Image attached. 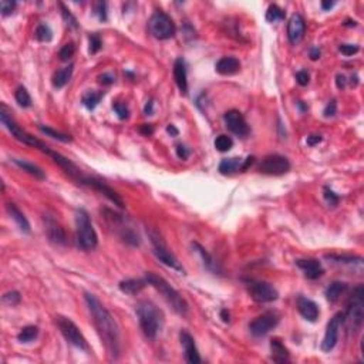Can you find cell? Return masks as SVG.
I'll return each instance as SVG.
<instances>
[{
    "label": "cell",
    "instance_id": "6da1fadb",
    "mask_svg": "<svg viewBox=\"0 0 364 364\" xmlns=\"http://www.w3.org/2000/svg\"><path fill=\"white\" fill-rule=\"evenodd\" d=\"M86 303L88 310L93 316V322L96 329L100 334L101 342L104 343L105 348L111 359H118L121 354V342H120V330L104 305L91 293H86Z\"/></svg>",
    "mask_w": 364,
    "mask_h": 364
},
{
    "label": "cell",
    "instance_id": "7a4b0ae2",
    "mask_svg": "<svg viewBox=\"0 0 364 364\" xmlns=\"http://www.w3.org/2000/svg\"><path fill=\"white\" fill-rule=\"evenodd\" d=\"M135 313L138 316L139 326L145 337L155 339L164 325V313L161 312L153 302L141 300L135 306Z\"/></svg>",
    "mask_w": 364,
    "mask_h": 364
},
{
    "label": "cell",
    "instance_id": "3957f363",
    "mask_svg": "<svg viewBox=\"0 0 364 364\" xmlns=\"http://www.w3.org/2000/svg\"><path fill=\"white\" fill-rule=\"evenodd\" d=\"M145 280H147L148 285H151L153 287H155L156 290L162 295V297L167 300V303L172 307L173 312L181 314V316H187L188 314L190 306H188L187 300L179 295L165 279L158 276V275L153 273V272H148L145 275Z\"/></svg>",
    "mask_w": 364,
    "mask_h": 364
},
{
    "label": "cell",
    "instance_id": "277c9868",
    "mask_svg": "<svg viewBox=\"0 0 364 364\" xmlns=\"http://www.w3.org/2000/svg\"><path fill=\"white\" fill-rule=\"evenodd\" d=\"M364 322V287L359 285L347 302L346 314L343 313V323H346L348 333L356 334L362 329Z\"/></svg>",
    "mask_w": 364,
    "mask_h": 364
},
{
    "label": "cell",
    "instance_id": "5b68a950",
    "mask_svg": "<svg viewBox=\"0 0 364 364\" xmlns=\"http://www.w3.org/2000/svg\"><path fill=\"white\" fill-rule=\"evenodd\" d=\"M76 230H77V242L83 250H94L97 248L98 238L93 228L90 215L84 209H77L76 212Z\"/></svg>",
    "mask_w": 364,
    "mask_h": 364
},
{
    "label": "cell",
    "instance_id": "8992f818",
    "mask_svg": "<svg viewBox=\"0 0 364 364\" xmlns=\"http://www.w3.org/2000/svg\"><path fill=\"white\" fill-rule=\"evenodd\" d=\"M148 29L151 32V35L159 38V40H168L175 36V32H176V27H175V23L171 19V16H168L167 13L158 10L155 12L150 21H148Z\"/></svg>",
    "mask_w": 364,
    "mask_h": 364
},
{
    "label": "cell",
    "instance_id": "52a82bcc",
    "mask_svg": "<svg viewBox=\"0 0 364 364\" xmlns=\"http://www.w3.org/2000/svg\"><path fill=\"white\" fill-rule=\"evenodd\" d=\"M56 323H57L58 329L61 331V334L64 336V339L69 342L71 346L77 347L80 350H84V351L90 350L86 337L83 336V333L76 326V323L73 320H70L69 317H64V316H57Z\"/></svg>",
    "mask_w": 364,
    "mask_h": 364
},
{
    "label": "cell",
    "instance_id": "ba28073f",
    "mask_svg": "<svg viewBox=\"0 0 364 364\" xmlns=\"http://www.w3.org/2000/svg\"><path fill=\"white\" fill-rule=\"evenodd\" d=\"M248 290L252 296V299L258 303H269L275 302L279 297L278 290L273 287V285L263 282V280H248Z\"/></svg>",
    "mask_w": 364,
    "mask_h": 364
},
{
    "label": "cell",
    "instance_id": "9c48e42d",
    "mask_svg": "<svg viewBox=\"0 0 364 364\" xmlns=\"http://www.w3.org/2000/svg\"><path fill=\"white\" fill-rule=\"evenodd\" d=\"M258 171L265 175H283L290 171V162L286 156L279 154H270L266 155L258 167Z\"/></svg>",
    "mask_w": 364,
    "mask_h": 364
},
{
    "label": "cell",
    "instance_id": "30bf717a",
    "mask_svg": "<svg viewBox=\"0 0 364 364\" xmlns=\"http://www.w3.org/2000/svg\"><path fill=\"white\" fill-rule=\"evenodd\" d=\"M150 236H151V242L154 245V253H155V256L158 259L161 260L164 265H167V266H170V268H172L175 270H178V272H182L184 273V268H182V265L179 263V260L176 259L175 256H173V253L168 249V246L165 245V242L156 235L154 232H151L150 233Z\"/></svg>",
    "mask_w": 364,
    "mask_h": 364
},
{
    "label": "cell",
    "instance_id": "8fae6325",
    "mask_svg": "<svg viewBox=\"0 0 364 364\" xmlns=\"http://www.w3.org/2000/svg\"><path fill=\"white\" fill-rule=\"evenodd\" d=\"M279 325V314L275 312H266L262 316L256 317L250 325L249 330L255 337H262L268 334L270 330H273Z\"/></svg>",
    "mask_w": 364,
    "mask_h": 364
},
{
    "label": "cell",
    "instance_id": "7c38bea8",
    "mask_svg": "<svg viewBox=\"0 0 364 364\" xmlns=\"http://www.w3.org/2000/svg\"><path fill=\"white\" fill-rule=\"evenodd\" d=\"M342 325H343V313H336L327 323L326 333L322 342V350L325 353H329L336 347L339 342V330L342 327Z\"/></svg>",
    "mask_w": 364,
    "mask_h": 364
},
{
    "label": "cell",
    "instance_id": "4fadbf2b",
    "mask_svg": "<svg viewBox=\"0 0 364 364\" xmlns=\"http://www.w3.org/2000/svg\"><path fill=\"white\" fill-rule=\"evenodd\" d=\"M224 121H225L226 128L235 134V135H239V137H246L249 134V125L245 120V117L242 115L241 111L238 110H229L226 111L225 115H224Z\"/></svg>",
    "mask_w": 364,
    "mask_h": 364
},
{
    "label": "cell",
    "instance_id": "5bb4252c",
    "mask_svg": "<svg viewBox=\"0 0 364 364\" xmlns=\"http://www.w3.org/2000/svg\"><path fill=\"white\" fill-rule=\"evenodd\" d=\"M81 185H87L96 191L101 192L104 196H107L114 205L120 207V208H124V201L121 199V196L114 191L113 188H110L108 185H105V182H103L101 179H97V178H93V176H84L83 181H81Z\"/></svg>",
    "mask_w": 364,
    "mask_h": 364
},
{
    "label": "cell",
    "instance_id": "9a60e30c",
    "mask_svg": "<svg viewBox=\"0 0 364 364\" xmlns=\"http://www.w3.org/2000/svg\"><path fill=\"white\" fill-rule=\"evenodd\" d=\"M179 340H181V345L184 346L185 360L191 364L201 363L202 360H201V356H199V353H198V348H196V345H195V340H193V337H192L187 330H182V331L179 333Z\"/></svg>",
    "mask_w": 364,
    "mask_h": 364
},
{
    "label": "cell",
    "instance_id": "2e32d148",
    "mask_svg": "<svg viewBox=\"0 0 364 364\" xmlns=\"http://www.w3.org/2000/svg\"><path fill=\"white\" fill-rule=\"evenodd\" d=\"M305 32H306V23L300 15L296 13L287 23V37H289L290 43L299 44L305 37Z\"/></svg>",
    "mask_w": 364,
    "mask_h": 364
},
{
    "label": "cell",
    "instance_id": "e0dca14e",
    "mask_svg": "<svg viewBox=\"0 0 364 364\" xmlns=\"http://www.w3.org/2000/svg\"><path fill=\"white\" fill-rule=\"evenodd\" d=\"M296 265L303 270L305 276L310 279V280L322 278L323 273H325V269L322 268L320 262L316 259H297Z\"/></svg>",
    "mask_w": 364,
    "mask_h": 364
},
{
    "label": "cell",
    "instance_id": "ac0fdd59",
    "mask_svg": "<svg viewBox=\"0 0 364 364\" xmlns=\"http://www.w3.org/2000/svg\"><path fill=\"white\" fill-rule=\"evenodd\" d=\"M297 310L309 322H316L319 319V314H320L319 306L313 300L307 299V297H303V296H300L297 299Z\"/></svg>",
    "mask_w": 364,
    "mask_h": 364
},
{
    "label": "cell",
    "instance_id": "d6986e66",
    "mask_svg": "<svg viewBox=\"0 0 364 364\" xmlns=\"http://www.w3.org/2000/svg\"><path fill=\"white\" fill-rule=\"evenodd\" d=\"M173 78L182 94L188 93V78H187V64L184 58H176L173 63Z\"/></svg>",
    "mask_w": 364,
    "mask_h": 364
},
{
    "label": "cell",
    "instance_id": "ffe728a7",
    "mask_svg": "<svg viewBox=\"0 0 364 364\" xmlns=\"http://www.w3.org/2000/svg\"><path fill=\"white\" fill-rule=\"evenodd\" d=\"M46 233H47L49 239L57 245H66V242H67V236H66L64 229L50 216L46 218Z\"/></svg>",
    "mask_w": 364,
    "mask_h": 364
},
{
    "label": "cell",
    "instance_id": "44dd1931",
    "mask_svg": "<svg viewBox=\"0 0 364 364\" xmlns=\"http://www.w3.org/2000/svg\"><path fill=\"white\" fill-rule=\"evenodd\" d=\"M215 70L221 76H232L241 70V61L236 57H222L218 60Z\"/></svg>",
    "mask_w": 364,
    "mask_h": 364
},
{
    "label": "cell",
    "instance_id": "7402d4cb",
    "mask_svg": "<svg viewBox=\"0 0 364 364\" xmlns=\"http://www.w3.org/2000/svg\"><path fill=\"white\" fill-rule=\"evenodd\" d=\"M6 209H7L9 215L13 218V221L18 224V226L20 228V230L24 232V233H30V224H29L27 218L24 216V213H23L15 204H12V202H7V204H6Z\"/></svg>",
    "mask_w": 364,
    "mask_h": 364
},
{
    "label": "cell",
    "instance_id": "603a6c76",
    "mask_svg": "<svg viewBox=\"0 0 364 364\" xmlns=\"http://www.w3.org/2000/svg\"><path fill=\"white\" fill-rule=\"evenodd\" d=\"M147 285L148 283L145 279H127V280L120 282L118 287L121 292L127 293V295H137Z\"/></svg>",
    "mask_w": 364,
    "mask_h": 364
},
{
    "label": "cell",
    "instance_id": "cb8c5ba5",
    "mask_svg": "<svg viewBox=\"0 0 364 364\" xmlns=\"http://www.w3.org/2000/svg\"><path fill=\"white\" fill-rule=\"evenodd\" d=\"M270 351L272 360L276 363H286L289 362V350L285 347L280 339H272L270 342Z\"/></svg>",
    "mask_w": 364,
    "mask_h": 364
},
{
    "label": "cell",
    "instance_id": "d4e9b609",
    "mask_svg": "<svg viewBox=\"0 0 364 364\" xmlns=\"http://www.w3.org/2000/svg\"><path fill=\"white\" fill-rule=\"evenodd\" d=\"M243 171V159L233 156V158H225L219 164V172L224 175H230V173Z\"/></svg>",
    "mask_w": 364,
    "mask_h": 364
},
{
    "label": "cell",
    "instance_id": "484cf974",
    "mask_svg": "<svg viewBox=\"0 0 364 364\" xmlns=\"http://www.w3.org/2000/svg\"><path fill=\"white\" fill-rule=\"evenodd\" d=\"M347 290V285L343 282H333L330 283L329 287L326 289L325 296L329 300L330 303H336L342 296L345 295V292Z\"/></svg>",
    "mask_w": 364,
    "mask_h": 364
},
{
    "label": "cell",
    "instance_id": "4316f807",
    "mask_svg": "<svg viewBox=\"0 0 364 364\" xmlns=\"http://www.w3.org/2000/svg\"><path fill=\"white\" fill-rule=\"evenodd\" d=\"M73 66L70 64L67 67H63V69L57 70L53 76V86L56 88H63L71 80V76H73Z\"/></svg>",
    "mask_w": 364,
    "mask_h": 364
},
{
    "label": "cell",
    "instance_id": "83f0119b",
    "mask_svg": "<svg viewBox=\"0 0 364 364\" xmlns=\"http://www.w3.org/2000/svg\"><path fill=\"white\" fill-rule=\"evenodd\" d=\"M104 93L103 91H96V90H88L84 93L83 98H81V103L86 107L87 110L93 111L97 105L100 104L101 98H103Z\"/></svg>",
    "mask_w": 364,
    "mask_h": 364
},
{
    "label": "cell",
    "instance_id": "f1b7e54d",
    "mask_svg": "<svg viewBox=\"0 0 364 364\" xmlns=\"http://www.w3.org/2000/svg\"><path fill=\"white\" fill-rule=\"evenodd\" d=\"M13 162L18 165L19 168H21L23 171H26V172H29L30 175H33L37 179H46V175L41 171V168H38L35 164H30V162H27V161H21V159H18V158H15Z\"/></svg>",
    "mask_w": 364,
    "mask_h": 364
},
{
    "label": "cell",
    "instance_id": "f546056e",
    "mask_svg": "<svg viewBox=\"0 0 364 364\" xmlns=\"http://www.w3.org/2000/svg\"><path fill=\"white\" fill-rule=\"evenodd\" d=\"M38 336V327L37 326H26L20 330L18 334V340L20 343H30Z\"/></svg>",
    "mask_w": 364,
    "mask_h": 364
},
{
    "label": "cell",
    "instance_id": "4dcf8cb0",
    "mask_svg": "<svg viewBox=\"0 0 364 364\" xmlns=\"http://www.w3.org/2000/svg\"><path fill=\"white\" fill-rule=\"evenodd\" d=\"M15 98H16L18 104L23 108H29L32 105V97H30L29 91L26 90V87H18V90L15 93Z\"/></svg>",
    "mask_w": 364,
    "mask_h": 364
},
{
    "label": "cell",
    "instance_id": "1f68e13d",
    "mask_svg": "<svg viewBox=\"0 0 364 364\" xmlns=\"http://www.w3.org/2000/svg\"><path fill=\"white\" fill-rule=\"evenodd\" d=\"M38 130H40L43 134H46V135H49V137H52V138L54 139H58V141H61V142H71V141H73L71 135L63 134V133H60V131H56V130H53L50 127L38 125Z\"/></svg>",
    "mask_w": 364,
    "mask_h": 364
},
{
    "label": "cell",
    "instance_id": "d6a6232c",
    "mask_svg": "<svg viewBox=\"0 0 364 364\" xmlns=\"http://www.w3.org/2000/svg\"><path fill=\"white\" fill-rule=\"evenodd\" d=\"M36 38H37L38 41H43V43H49V41H52V38H53L52 29H50L47 24H44V23L38 24V26H37V29H36Z\"/></svg>",
    "mask_w": 364,
    "mask_h": 364
},
{
    "label": "cell",
    "instance_id": "836d02e7",
    "mask_svg": "<svg viewBox=\"0 0 364 364\" xmlns=\"http://www.w3.org/2000/svg\"><path fill=\"white\" fill-rule=\"evenodd\" d=\"M285 19V12L279 7L278 4H270L266 10V20L270 23H275L278 20Z\"/></svg>",
    "mask_w": 364,
    "mask_h": 364
},
{
    "label": "cell",
    "instance_id": "e575fe53",
    "mask_svg": "<svg viewBox=\"0 0 364 364\" xmlns=\"http://www.w3.org/2000/svg\"><path fill=\"white\" fill-rule=\"evenodd\" d=\"M232 147H233V139L230 138V137H228V135H225V134L216 137V139H215V148H216L218 151H221V153L229 151Z\"/></svg>",
    "mask_w": 364,
    "mask_h": 364
},
{
    "label": "cell",
    "instance_id": "d590c367",
    "mask_svg": "<svg viewBox=\"0 0 364 364\" xmlns=\"http://www.w3.org/2000/svg\"><path fill=\"white\" fill-rule=\"evenodd\" d=\"M74 53H76V46H74V43H67V44H64V46L60 49L58 57H60L61 61H69L70 58L74 56Z\"/></svg>",
    "mask_w": 364,
    "mask_h": 364
},
{
    "label": "cell",
    "instance_id": "8d00e7d4",
    "mask_svg": "<svg viewBox=\"0 0 364 364\" xmlns=\"http://www.w3.org/2000/svg\"><path fill=\"white\" fill-rule=\"evenodd\" d=\"M60 9H61V15H63V19H64V21L67 23V26L70 27H73V29H78V24H77V19L74 18L73 15H71V12H70L69 9L63 4V3H60Z\"/></svg>",
    "mask_w": 364,
    "mask_h": 364
},
{
    "label": "cell",
    "instance_id": "74e56055",
    "mask_svg": "<svg viewBox=\"0 0 364 364\" xmlns=\"http://www.w3.org/2000/svg\"><path fill=\"white\" fill-rule=\"evenodd\" d=\"M88 41H90V47H88L90 54H96V53L100 52V49H101V46H103V41H101L100 36L94 33V35H91L88 37Z\"/></svg>",
    "mask_w": 364,
    "mask_h": 364
},
{
    "label": "cell",
    "instance_id": "f35d334b",
    "mask_svg": "<svg viewBox=\"0 0 364 364\" xmlns=\"http://www.w3.org/2000/svg\"><path fill=\"white\" fill-rule=\"evenodd\" d=\"M113 108H114V111L117 113V115H118L120 120H127V118L130 117V110H128V107L125 105V103L115 101V103L113 104Z\"/></svg>",
    "mask_w": 364,
    "mask_h": 364
},
{
    "label": "cell",
    "instance_id": "ab89813d",
    "mask_svg": "<svg viewBox=\"0 0 364 364\" xmlns=\"http://www.w3.org/2000/svg\"><path fill=\"white\" fill-rule=\"evenodd\" d=\"M18 3L16 1H10V0H1L0 1V12L3 16H9L13 13V10L16 9Z\"/></svg>",
    "mask_w": 364,
    "mask_h": 364
},
{
    "label": "cell",
    "instance_id": "60d3db41",
    "mask_svg": "<svg viewBox=\"0 0 364 364\" xmlns=\"http://www.w3.org/2000/svg\"><path fill=\"white\" fill-rule=\"evenodd\" d=\"M20 300H21V296L19 292H9V293H4L3 295V302L6 303V305H9V306H16L20 303Z\"/></svg>",
    "mask_w": 364,
    "mask_h": 364
},
{
    "label": "cell",
    "instance_id": "b9f144b4",
    "mask_svg": "<svg viewBox=\"0 0 364 364\" xmlns=\"http://www.w3.org/2000/svg\"><path fill=\"white\" fill-rule=\"evenodd\" d=\"M325 198H326V201H327V204L331 205V207H336L337 204H339V201H340V196L339 195H336L334 192L330 190L329 187H325Z\"/></svg>",
    "mask_w": 364,
    "mask_h": 364
},
{
    "label": "cell",
    "instance_id": "7bdbcfd3",
    "mask_svg": "<svg viewBox=\"0 0 364 364\" xmlns=\"http://www.w3.org/2000/svg\"><path fill=\"white\" fill-rule=\"evenodd\" d=\"M359 50H360V47H359L357 44H342V46L339 47V52L342 53V54H345L346 57H350V56L357 54Z\"/></svg>",
    "mask_w": 364,
    "mask_h": 364
},
{
    "label": "cell",
    "instance_id": "ee69618b",
    "mask_svg": "<svg viewBox=\"0 0 364 364\" xmlns=\"http://www.w3.org/2000/svg\"><path fill=\"white\" fill-rule=\"evenodd\" d=\"M96 15L101 21H107L108 15H107V3L105 1H98L96 4Z\"/></svg>",
    "mask_w": 364,
    "mask_h": 364
},
{
    "label": "cell",
    "instance_id": "f6af8a7d",
    "mask_svg": "<svg viewBox=\"0 0 364 364\" xmlns=\"http://www.w3.org/2000/svg\"><path fill=\"white\" fill-rule=\"evenodd\" d=\"M296 81H297V83H299L302 87L307 86V84H309V81H310V76H309V73H307V71H305V70L297 71V73H296Z\"/></svg>",
    "mask_w": 364,
    "mask_h": 364
},
{
    "label": "cell",
    "instance_id": "bcb514c9",
    "mask_svg": "<svg viewBox=\"0 0 364 364\" xmlns=\"http://www.w3.org/2000/svg\"><path fill=\"white\" fill-rule=\"evenodd\" d=\"M98 81L103 84V86H111L114 81H115V77L111 74V73H103L98 76Z\"/></svg>",
    "mask_w": 364,
    "mask_h": 364
},
{
    "label": "cell",
    "instance_id": "7dc6e473",
    "mask_svg": "<svg viewBox=\"0 0 364 364\" xmlns=\"http://www.w3.org/2000/svg\"><path fill=\"white\" fill-rule=\"evenodd\" d=\"M336 111H337V103H336V100H331L329 104L325 107V111H323V114H325V117H333V115H336Z\"/></svg>",
    "mask_w": 364,
    "mask_h": 364
},
{
    "label": "cell",
    "instance_id": "c3c4849f",
    "mask_svg": "<svg viewBox=\"0 0 364 364\" xmlns=\"http://www.w3.org/2000/svg\"><path fill=\"white\" fill-rule=\"evenodd\" d=\"M191 154V151L185 147V145H182V144H178L176 145V155L178 158H181V159H187L188 156Z\"/></svg>",
    "mask_w": 364,
    "mask_h": 364
},
{
    "label": "cell",
    "instance_id": "681fc988",
    "mask_svg": "<svg viewBox=\"0 0 364 364\" xmlns=\"http://www.w3.org/2000/svg\"><path fill=\"white\" fill-rule=\"evenodd\" d=\"M139 133L148 137V135L154 134V127H153L151 124H142V125L139 127Z\"/></svg>",
    "mask_w": 364,
    "mask_h": 364
},
{
    "label": "cell",
    "instance_id": "f907efd6",
    "mask_svg": "<svg viewBox=\"0 0 364 364\" xmlns=\"http://www.w3.org/2000/svg\"><path fill=\"white\" fill-rule=\"evenodd\" d=\"M319 142H322V135L313 134V135H309V137H307V145H309V147H314V145H317Z\"/></svg>",
    "mask_w": 364,
    "mask_h": 364
},
{
    "label": "cell",
    "instance_id": "816d5d0a",
    "mask_svg": "<svg viewBox=\"0 0 364 364\" xmlns=\"http://www.w3.org/2000/svg\"><path fill=\"white\" fill-rule=\"evenodd\" d=\"M336 84H337V88L343 90L346 87V77L343 74H337L336 76Z\"/></svg>",
    "mask_w": 364,
    "mask_h": 364
},
{
    "label": "cell",
    "instance_id": "f5cc1de1",
    "mask_svg": "<svg viewBox=\"0 0 364 364\" xmlns=\"http://www.w3.org/2000/svg\"><path fill=\"white\" fill-rule=\"evenodd\" d=\"M310 58H312V60L320 58V49H319V47H313L312 50H310Z\"/></svg>",
    "mask_w": 364,
    "mask_h": 364
},
{
    "label": "cell",
    "instance_id": "db71d44e",
    "mask_svg": "<svg viewBox=\"0 0 364 364\" xmlns=\"http://www.w3.org/2000/svg\"><path fill=\"white\" fill-rule=\"evenodd\" d=\"M153 108H154V103L150 100L147 104H145V108H144V113L147 114V115H151L153 114Z\"/></svg>",
    "mask_w": 364,
    "mask_h": 364
},
{
    "label": "cell",
    "instance_id": "11a10c76",
    "mask_svg": "<svg viewBox=\"0 0 364 364\" xmlns=\"http://www.w3.org/2000/svg\"><path fill=\"white\" fill-rule=\"evenodd\" d=\"M333 6H334V1H327V0H323V1H322V9H323V10H330Z\"/></svg>",
    "mask_w": 364,
    "mask_h": 364
},
{
    "label": "cell",
    "instance_id": "9f6ffc18",
    "mask_svg": "<svg viewBox=\"0 0 364 364\" xmlns=\"http://www.w3.org/2000/svg\"><path fill=\"white\" fill-rule=\"evenodd\" d=\"M167 131H168V134H171V135H173V137H176V135H178V130L173 127L172 124H170V125L167 127Z\"/></svg>",
    "mask_w": 364,
    "mask_h": 364
},
{
    "label": "cell",
    "instance_id": "6f0895ef",
    "mask_svg": "<svg viewBox=\"0 0 364 364\" xmlns=\"http://www.w3.org/2000/svg\"><path fill=\"white\" fill-rule=\"evenodd\" d=\"M221 317H222V320H224L225 323H228V322H229V312L224 309V310L221 312Z\"/></svg>",
    "mask_w": 364,
    "mask_h": 364
},
{
    "label": "cell",
    "instance_id": "680465c9",
    "mask_svg": "<svg viewBox=\"0 0 364 364\" xmlns=\"http://www.w3.org/2000/svg\"><path fill=\"white\" fill-rule=\"evenodd\" d=\"M345 26H353V27H356V26H357V23H356L354 20H353V21H351V20H346Z\"/></svg>",
    "mask_w": 364,
    "mask_h": 364
},
{
    "label": "cell",
    "instance_id": "91938a15",
    "mask_svg": "<svg viewBox=\"0 0 364 364\" xmlns=\"http://www.w3.org/2000/svg\"><path fill=\"white\" fill-rule=\"evenodd\" d=\"M297 105H299V108H300L302 111H306V110H307V107L303 104V101H299V103H297Z\"/></svg>",
    "mask_w": 364,
    "mask_h": 364
}]
</instances>
